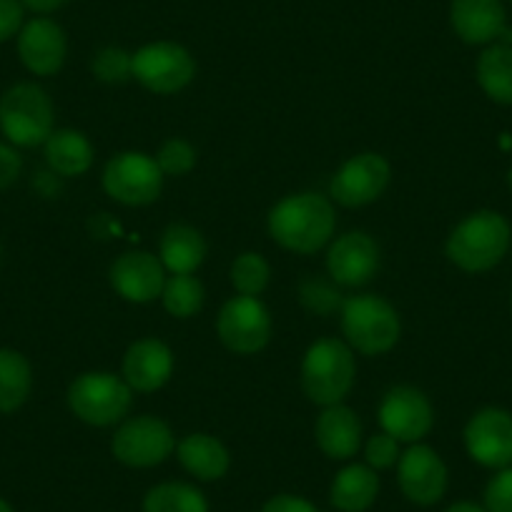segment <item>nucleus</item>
Returning a JSON list of instances; mask_svg holds the SVG:
<instances>
[{"instance_id": "obj_16", "label": "nucleus", "mask_w": 512, "mask_h": 512, "mask_svg": "<svg viewBox=\"0 0 512 512\" xmlns=\"http://www.w3.org/2000/svg\"><path fill=\"white\" fill-rule=\"evenodd\" d=\"M18 56L23 66L36 76H53L66 61V36L61 26L48 18H33L21 28L18 36Z\"/></svg>"}, {"instance_id": "obj_9", "label": "nucleus", "mask_w": 512, "mask_h": 512, "mask_svg": "<svg viewBox=\"0 0 512 512\" xmlns=\"http://www.w3.org/2000/svg\"><path fill=\"white\" fill-rule=\"evenodd\" d=\"M176 450L169 425L156 417H134L123 422L111 440V452L126 467H156Z\"/></svg>"}, {"instance_id": "obj_34", "label": "nucleus", "mask_w": 512, "mask_h": 512, "mask_svg": "<svg viewBox=\"0 0 512 512\" xmlns=\"http://www.w3.org/2000/svg\"><path fill=\"white\" fill-rule=\"evenodd\" d=\"M23 28L21 0H0V43L16 36Z\"/></svg>"}, {"instance_id": "obj_25", "label": "nucleus", "mask_w": 512, "mask_h": 512, "mask_svg": "<svg viewBox=\"0 0 512 512\" xmlns=\"http://www.w3.org/2000/svg\"><path fill=\"white\" fill-rule=\"evenodd\" d=\"M477 83L502 106H512V46H490L477 61Z\"/></svg>"}, {"instance_id": "obj_29", "label": "nucleus", "mask_w": 512, "mask_h": 512, "mask_svg": "<svg viewBox=\"0 0 512 512\" xmlns=\"http://www.w3.org/2000/svg\"><path fill=\"white\" fill-rule=\"evenodd\" d=\"M231 282L241 297H259L269 284V264L259 254H241L231 267Z\"/></svg>"}, {"instance_id": "obj_13", "label": "nucleus", "mask_w": 512, "mask_h": 512, "mask_svg": "<svg viewBox=\"0 0 512 512\" xmlns=\"http://www.w3.org/2000/svg\"><path fill=\"white\" fill-rule=\"evenodd\" d=\"M390 184V164L379 154H359L334 174L332 196L337 204L357 209L377 201Z\"/></svg>"}, {"instance_id": "obj_17", "label": "nucleus", "mask_w": 512, "mask_h": 512, "mask_svg": "<svg viewBox=\"0 0 512 512\" xmlns=\"http://www.w3.org/2000/svg\"><path fill=\"white\" fill-rule=\"evenodd\" d=\"M327 267L334 282L344 284V287L367 284L379 267L377 244L362 231L339 236L329 249Z\"/></svg>"}, {"instance_id": "obj_28", "label": "nucleus", "mask_w": 512, "mask_h": 512, "mask_svg": "<svg viewBox=\"0 0 512 512\" xmlns=\"http://www.w3.org/2000/svg\"><path fill=\"white\" fill-rule=\"evenodd\" d=\"M161 299H164V307L171 317L189 319L204 304V287L191 274H174L171 279H166Z\"/></svg>"}, {"instance_id": "obj_23", "label": "nucleus", "mask_w": 512, "mask_h": 512, "mask_svg": "<svg viewBox=\"0 0 512 512\" xmlns=\"http://www.w3.org/2000/svg\"><path fill=\"white\" fill-rule=\"evenodd\" d=\"M206 256V244L196 229L174 224L161 236V264L171 274H194Z\"/></svg>"}, {"instance_id": "obj_40", "label": "nucleus", "mask_w": 512, "mask_h": 512, "mask_svg": "<svg viewBox=\"0 0 512 512\" xmlns=\"http://www.w3.org/2000/svg\"><path fill=\"white\" fill-rule=\"evenodd\" d=\"M510 3H512V0H510Z\"/></svg>"}, {"instance_id": "obj_10", "label": "nucleus", "mask_w": 512, "mask_h": 512, "mask_svg": "<svg viewBox=\"0 0 512 512\" xmlns=\"http://www.w3.org/2000/svg\"><path fill=\"white\" fill-rule=\"evenodd\" d=\"M216 332L231 352L256 354L272 337V317L259 299L239 294L221 307Z\"/></svg>"}, {"instance_id": "obj_26", "label": "nucleus", "mask_w": 512, "mask_h": 512, "mask_svg": "<svg viewBox=\"0 0 512 512\" xmlns=\"http://www.w3.org/2000/svg\"><path fill=\"white\" fill-rule=\"evenodd\" d=\"M31 364L13 349H0V412H13L31 395Z\"/></svg>"}, {"instance_id": "obj_35", "label": "nucleus", "mask_w": 512, "mask_h": 512, "mask_svg": "<svg viewBox=\"0 0 512 512\" xmlns=\"http://www.w3.org/2000/svg\"><path fill=\"white\" fill-rule=\"evenodd\" d=\"M262 512H319L314 502L299 495H277L264 502Z\"/></svg>"}, {"instance_id": "obj_32", "label": "nucleus", "mask_w": 512, "mask_h": 512, "mask_svg": "<svg viewBox=\"0 0 512 512\" xmlns=\"http://www.w3.org/2000/svg\"><path fill=\"white\" fill-rule=\"evenodd\" d=\"M487 512H512V467H502L485 487Z\"/></svg>"}, {"instance_id": "obj_18", "label": "nucleus", "mask_w": 512, "mask_h": 512, "mask_svg": "<svg viewBox=\"0 0 512 512\" xmlns=\"http://www.w3.org/2000/svg\"><path fill=\"white\" fill-rule=\"evenodd\" d=\"M174 372V354L159 339H141L131 344L123 357V379L136 392H156Z\"/></svg>"}, {"instance_id": "obj_24", "label": "nucleus", "mask_w": 512, "mask_h": 512, "mask_svg": "<svg viewBox=\"0 0 512 512\" xmlns=\"http://www.w3.org/2000/svg\"><path fill=\"white\" fill-rule=\"evenodd\" d=\"M46 161L56 174L81 176L93 164V146L81 131L63 128L53 131L46 141Z\"/></svg>"}, {"instance_id": "obj_36", "label": "nucleus", "mask_w": 512, "mask_h": 512, "mask_svg": "<svg viewBox=\"0 0 512 512\" xmlns=\"http://www.w3.org/2000/svg\"><path fill=\"white\" fill-rule=\"evenodd\" d=\"M21 174V156L11 146L0 144V189L11 186Z\"/></svg>"}, {"instance_id": "obj_22", "label": "nucleus", "mask_w": 512, "mask_h": 512, "mask_svg": "<svg viewBox=\"0 0 512 512\" xmlns=\"http://www.w3.org/2000/svg\"><path fill=\"white\" fill-rule=\"evenodd\" d=\"M379 495L377 470L369 465H347L337 472L329 500L342 512H367Z\"/></svg>"}, {"instance_id": "obj_3", "label": "nucleus", "mask_w": 512, "mask_h": 512, "mask_svg": "<svg viewBox=\"0 0 512 512\" xmlns=\"http://www.w3.org/2000/svg\"><path fill=\"white\" fill-rule=\"evenodd\" d=\"M354 384L352 349L339 339H319L302 362V390L314 405L332 407L347 397Z\"/></svg>"}, {"instance_id": "obj_31", "label": "nucleus", "mask_w": 512, "mask_h": 512, "mask_svg": "<svg viewBox=\"0 0 512 512\" xmlns=\"http://www.w3.org/2000/svg\"><path fill=\"white\" fill-rule=\"evenodd\" d=\"M156 164H159L161 174L184 176L196 166V151L194 146L186 144V141L171 139L161 146L159 156H156Z\"/></svg>"}, {"instance_id": "obj_6", "label": "nucleus", "mask_w": 512, "mask_h": 512, "mask_svg": "<svg viewBox=\"0 0 512 512\" xmlns=\"http://www.w3.org/2000/svg\"><path fill=\"white\" fill-rule=\"evenodd\" d=\"M342 332L357 352L384 354L400 339V317L384 299L352 297L342 307Z\"/></svg>"}, {"instance_id": "obj_15", "label": "nucleus", "mask_w": 512, "mask_h": 512, "mask_svg": "<svg viewBox=\"0 0 512 512\" xmlns=\"http://www.w3.org/2000/svg\"><path fill=\"white\" fill-rule=\"evenodd\" d=\"M111 284L128 302L146 304L164 292V264L149 251H126L111 267Z\"/></svg>"}, {"instance_id": "obj_7", "label": "nucleus", "mask_w": 512, "mask_h": 512, "mask_svg": "<svg viewBox=\"0 0 512 512\" xmlns=\"http://www.w3.org/2000/svg\"><path fill=\"white\" fill-rule=\"evenodd\" d=\"M196 73V63L191 53L179 43H149L139 48L131 61V76L149 91L159 96L179 93L191 83Z\"/></svg>"}, {"instance_id": "obj_30", "label": "nucleus", "mask_w": 512, "mask_h": 512, "mask_svg": "<svg viewBox=\"0 0 512 512\" xmlns=\"http://www.w3.org/2000/svg\"><path fill=\"white\" fill-rule=\"evenodd\" d=\"M131 61L134 56L126 53L123 48H103V51L96 53L91 68L96 73L98 81L103 83H123L126 78H131Z\"/></svg>"}, {"instance_id": "obj_19", "label": "nucleus", "mask_w": 512, "mask_h": 512, "mask_svg": "<svg viewBox=\"0 0 512 512\" xmlns=\"http://www.w3.org/2000/svg\"><path fill=\"white\" fill-rule=\"evenodd\" d=\"M450 21L457 36L470 46H482L505 31L502 0H452Z\"/></svg>"}, {"instance_id": "obj_5", "label": "nucleus", "mask_w": 512, "mask_h": 512, "mask_svg": "<svg viewBox=\"0 0 512 512\" xmlns=\"http://www.w3.org/2000/svg\"><path fill=\"white\" fill-rule=\"evenodd\" d=\"M131 387L126 379L108 372H86L68 390L73 415L93 427L116 425L131 410Z\"/></svg>"}, {"instance_id": "obj_4", "label": "nucleus", "mask_w": 512, "mask_h": 512, "mask_svg": "<svg viewBox=\"0 0 512 512\" xmlns=\"http://www.w3.org/2000/svg\"><path fill=\"white\" fill-rule=\"evenodd\" d=\"M0 131L16 146L46 144L53 134V103L36 83H18L0 98Z\"/></svg>"}, {"instance_id": "obj_2", "label": "nucleus", "mask_w": 512, "mask_h": 512, "mask_svg": "<svg viewBox=\"0 0 512 512\" xmlns=\"http://www.w3.org/2000/svg\"><path fill=\"white\" fill-rule=\"evenodd\" d=\"M510 249V224L497 211L467 216L447 239V256L465 272H487Z\"/></svg>"}, {"instance_id": "obj_38", "label": "nucleus", "mask_w": 512, "mask_h": 512, "mask_svg": "<svg viewBox=\"0 0 512 512\" xmlns=\"http://www.w3.org/2000/svg\"><path fill=\"white\" fill-rule=\"evenodd\" d=\"M445 512H487L485 507L475 505V502H455L452 507H447Z\"/></svg>"}, {"instance_id": "obj_39", "label": "nucleus", "mask_w": 512, "mask_h": 512, "mask_svg": "<svg viewBox=\"0 0 512 512\" xmlns=\"http://www.w3.org/2000/svg\"><path fill=\"white\" fill-rule=\"evenodd\" d=\"M0 512H13V507L6 500H0Z\"/></svg>"}, {"instance_id": "obj_27", "label": "nucleus", "mask_w": 512, "mask_h": 512, "mask_svg": "<svg viewBox=\"0 0 512 512\" xmlns=\"http://www.w3.org/2000/svg\"><path fill=\"white\" fill-rule=\"evenodd\" d=\"M144 512H209L204 492L186 482H161L144 497Z\"/></svg>"}, {"instance_id": "obj_8", "label": "nucleus", "mask_w": 512, "mask_h": 512, "mask_svg": "<svg viewBox=\"0 0 512 512\" xmlns=\"http://www.w3.org/2000/svg\"><path fill=\"white\" fill-rule=\"evenodd\" d=\"M164 174L151 156L123 151L113 156L103 171V189L111 199L126 206H146L159 199Z\"/></svg>"}, {"instance_id": "obj_37", "label": "nucleus", "mask_w": 512, "mask_h": 512, "mask_svg": "<svg viewBox=\"0 0 512 512\" xmlns=\"http://www.w3.org/2000/svg\"><path fill=\"white\" fill-rule=\"evenodd\" d=\"M21 3L36 13H53V11H58V8H61L66 0H21Z\"/></svg>"}, {"instance_id": "obj_21", "label": "nucleus", "mask_w": 512, "mask_h": 512, "mask_svg": "<svg viewBox=\"0 0 512 512\" xmlns=\"http://www.w3.org/2000/svg\"><path fill=\"white\" fill-rule=\"evenodd\" d=\"M176 455L184 470L201 482L221 480L229 472V450L216 437L204 432L184 437L176 447Z\"/></svg>"}, {"instance_id": "obj_1", "label": "nucleus", "mask_w": 512, "mask_h": 512, "mask_svg": "<svg viewBox=\"0 0 512 512\" xmlns=\"http://www.w3.org/2000/svg\"><path fill=\"white\" fill-rule=\"evenodd\" d=\"M334 209L324 196L297 194L279 201L269 214V231L279 246L297 254H314L334 234Z\"/></svg>"}, {"instance_id": "obj_12", "label": "nucleus", "mask_w": 512, "mask_h": 512, "mask_svg": "<svg viewBox=\"0 0 512 512\" xmlns=\"http://www.w3.org/2000/svg\"><path fill=\"white\" fill-rule=\"evenodd\" d=\"M465 447L475 462L492 470L512 465V415L497 407L480 410L465 427Z\"/></svg>"}, {"instance_id": "obj_14", "label": "nucleus", "mask_w": 512, "mask_h": 512, "mask_svg": "<svg viewBox=\"0 0 512 512\" xmlns=\"http://www.w3.org/2000/svg\"><path fill=\"white\" fill-rule=\"evenodd\" d=\"M379 422L397 442H420L432 430L435 412L430 400L415 387H395L379 405Z\"/></svg>"}, {"instance_id": "obj_11", "label": "nucleus", "mask_w": 512, "mask_h": 512, "mask_svg": "<svg viewBox=\"0 0 512 512\" xmlns=\"http://www.w3.org/2000/svg\"><path fill=\"white\" fill-rule=\"evenodd\" d=\"M397 480L412 505L430 507L445 497L447 467L432 447L412 445L397 462Z\"/></svg>"}, {"instance_id": "obj_20", "label": "nucleus", "mask_w": 512, "mask_h": 512, "mask_svg": "<svg viewBox=\"0 0 512 512\" xmlns=\"http://www.w3.org/2000/svg\"><path fill=\"white\" fill-rule=\"evenodd\" d=\"M314 435H317L319 450L332 460H349L357 455L359 445H362V425H359L357 415L342 405L324 407L317 427H314Z\"/></svg>"}, {"instance_id": "obj_33", "label": "nucleus", "mask_w": 512, "mask_h": 512, "mask_svg": "<svg viewBox=\"0 0 512 512\" xmlns=\"http://www.w3.org/2000/svg\"><path fill=\"white\" fill-rule=\"evenodd\" d=\"M400 442L392 435L382 432V435H374L367 442V465L372 470H387V467L397 465L400 462Z\"/></svg>"}]
</instances>
